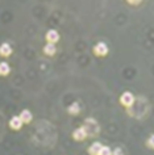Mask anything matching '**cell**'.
Here are the masks:
<instances>
[{"label": "cell", "instance_id": "cell-17", "mask_svg": "<svg viewBox=\"0 0 154 155\" xmlns=\"http://www.w3.org/2000/svg\"><path fill=\"white\" fill-rule=\"evenodd\" d=\"M126 3L130 4V5H138V4L142 3V0H126Z\"/></svg>", "mask_w": 154, "mask_h": 155}, {"label": "cell", "instance_id": "cell-5", "mask_svg": "<svg viewBox=\"0 0 154 155\" xmlns=\"http://www.w3.org/2000/svg\"><path fill=\"white\" fill-rule=\"evenodd\" d=\"M59 38H61V36H59V33L57 32V30H54V29H49L48 32H46V34H45V40H46V42L48 44H57V42L59 41Z\"/></svg>", "mask_w": 154, "mask_h": 155}, {"label": "cell", "instance_id": "cell-8", "mask_svg": "<svg viewBox=\"0 0 154 155\" xmlns=\"http://www.w3.org/2000/svg\"><path fill=\"white\" fill-rule=\"evenodd\" d=\"M8 124H9V127H11L12 130H20L21 127H22V125H24L18 116H12Z\"/></svg>", "mask_w": 154, "mask_h": 155}, {"label": "cell", "instance_id": "cell-10", "mask_svg": "<svg viewBox=\"0 0 154 155\" xmlns=\"http://www.w3.org/2000/svg\"><path fill=\"white\" fill-rule=\"evenodd\" d=\"M42 51H44L45 55L53 57V55L57 54V46L54 44H48V42H46V45L42 48Z\"/></svg>", "mask_w": 154, "mask_h": 155}, {"label": "cell", "instance_id": "cell-6", "mask_svg": "<svg viewBox=\"0 0 154 155\" xmlns=\"http://www.w3.org/2000/svg\"><path fill=\"white\" fill-rule=\"evenodd\" d=\"M12 53H13V48L11 46V44H8V42L0 44V57L8 58V57L12 55Z\"/></svg>", "mask_w": 154, "mask_h": 155}, {"label": "cell", "instance_id": "cell-13", "mask_svg": "<svg viewBox=\"0 0 154 155\" xmlns=\"http://www.w3.org/2000/svg\"><path fill=\"white\" fill-rule=\"evenodd\" d=\"M11 74V66L8 62H0V76H8Z\"/></svg>", "mask_w": 154, "mask_h": 155}, {"label": "cell", "instance_id": "cell-11", "mask_svg": "<svg viewBox=\"0 0 154 155\" xmlns=\"http://www.w3.org/2000/svg\"><path fill=\"white\" fill-rule=\"evenodd\" d=\"M67 112H69V114H71V116H78L80 113V105H79V103H71L70 105L67 107Z\"/></svg>", "mask_w": 154, "mask_h": 155}, {"label": "cell", "instance_id": "cell-9", "mask_svg": "<svg viewBox=\"0 0 154 155\" xmlns=\"http://www.w3.org/2000/svg\"><path fill=\"white\" fill-rule=\"evenodd\" d=\"M18 117H20L22 124H29V122H32V120H33V114L29 109H22L20 112V114H18Z\"/></svg>", "mask_w": 154, "mask_h": 155}, {"label": "cell", "instance_id": "cell-7", "mask_svg": "<svg viewBox=\"0 0 154 155\" xmlns=\"http://www.w3.org/2000/svg\"><path fill=\"white\" fill-rule=\"evenodd\" d=\"M71 137H72V139H74V141H76V142H82V141H84V139L87 138V134H86V131L83 130V127L80 126V127H76V129L72 130Z\"/></svg>", "mask_w": 154, "mask_h": 155}, {"label": "cell", "instance_id": "cell-12", "mask_svg": "<svg viewBox=\"0 0 154 155\" xmlns=\"http://www.w3.org/2000/svg\"><path fill=\"white\" fill-rule=\"evenodd\" d=\"M102 146H103V145H102L100 142H94V143H92V145L87 149L88 155H98L99 151H100V149H102Z\"/></svg>", "mask_w": 154, "mask_h": 155}, {"label": "cell", "instance_id": "cell-15", "mask_svg": "<svg viewBox=\"0 0 154 155\" xmlns=\"http://www.w3.org/2000/svg\"><path fill=\"white\" fill-rule=\"evenodd\" d=\"M153 143H154V135L152 134L148 138V141H146V146H148V149H153Z\"/></svg>", "mask_w": 154, "mask_h": 155}, {"label": "cell", "instance_id": "cell-1", "mask_svg": "<svg viewBox=\"0 0 154 155\" xmlns=\"http://www.w3.org/2000/svg\"><path fill=\"white\" fill-rule=\"evenodd\" d=\"M82 127H83V130L86 131L87 138H94V137H96V135H99V133H100L99 122L92 117H88V118L84 120Z\"/></svg>", "mask_w": 154, "mask_h": 155}, {"label": "cell", "instance_id": "cell-16", "mask_svg": "<svg viewBox=\"0 0 154 155\" xmlns=\"http://www.w3.org/2000/svg\"><path fill=\"white\" fill-rule=\"evenodd\" d=\"M112 155H124V151H122L121 147H116V149L112 150Z\"/></svg>", "mask_w": 154, "mask_h": 155}, {"label": "cell", "instance_id": "cell-2", "mask_svg": "<svg viewBox=\"0 0 154 155\" xmlns=\"http://www.w3.org/2000/svg\"><path fill=\"white\" fill-rule=\"evenodd\" d=\"M148 110V104L144 99H138V100H134V103L132 104V107L128 108V113L129 116H133V117H137L140 118L141 116H144Z\"/></svg>", "mask_w": 154, "mask_h": 155}, {"label": "cell", "instance_id": "cell-3", "mask_svg": "<svg viewBox=\"0 0 154 155\" xmlns=\"http://www.w3.org/2000/svg\"><path fill=\"white\" fill-rule=\"evenodd\" d=\"M92 53L95 54L96 57L102 58V57H107L109 53V49H108V45L105 42H98L94 48H92Z\"/></svg>", "mask_w": 154, "mask_h": 155}, {"label": "cell", "instance_id": "cell-14", "mask_svg": "<svg viewBox=\"0 0 154 155\" xmlns=\"http://www.w3.org/2000/svg\"><path fill=\"white\" fill-rule=\"evenodd\" d=\"M98 155H112V149L108 146H102V149H100Z\"/></svg>", "mask_w": 154, "mask_h": 155}, {"label": "cell", "instance_id": "cell-4", "mask_svg": "<svg viewBox=\"0 0 154 155\" xmlns=\"http://www.w3.org/2000/svg\"><path fill=\"white\" fill-rule=\"evenodd\" d=\"M134 100H136L134 95L132 94V92H128V91L122 92L121 96H120V104L124 108H126V109L132 107V104L134 103Z\"/></svg>", "mask_w": 154, "mask_h": 155}]
</instances>
